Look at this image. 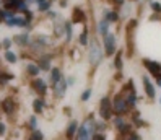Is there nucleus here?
<instances>
[{
    "mask_svg": "<svg viewBox=\"0 0 161 140\" xmlns=\"http://www.w3.org/2000/svg\"><path fill=\"white\" fill-rule=\"evenodd\" d=\"M103 57H104V54H103V51H101V46H99V42L93 37V39H91V44H90V64L93 67L98 65L99 62L103 60Z\"/></svg>",
    "mask_w": 161,
    "mask_h": 140,
    "instance_id": "nucleus-1",
    "label": "nucleus"
},
{
    "mask_svg": "<svg viewBox=\"0 0 161 140\" xmlns=\"http://www.w3.org/2000/svg\"><path fill=\"white\" fill-rule=\"evenodd\" d=\"M112 111L116 112L117 116H122L129 111V104L122 95H116V98L112 101Z\"/></svg>",
    "mask_w": 161,
    "mask_h": 140,
    "instance_id": "nucleus-2",
    "label": "nucleus"
},
{
    "mask_svg": "<svg viewBox=\"0 0 161 140\" xmlns=\"http://www.w3.org/2000/svg\"><path fill=\"white\" fill-rule=\"evenodd\" d=\"M99 114H101V117H103L104 121L111 119V114H112V103L109 101V98H107V96H104V98L101 99V104H99Z\"/></svg>",
    "mask_w": 161,
    "mask_h": 140,
    "instance_id": "nucleus-3",
    "label": "nucleus"
},
{
    "mask_svg": "<svg viewBox=\"0 0 161 140\" xmlns=\"http://www.w3.org/2000/svg\"><path fill=\"white\" fill-rule=\"evenodd\" d=\"M104 52L107 57L114 55V52H116V36L111 33L104 36Z\"/></svg>",
    "mask_w": 161,
    "mask_h": 140,
    "instance_id": "nucleus-4",
    "label": "nucleus"
},
{
    "mask_svg": "<svg viewBox=\"0 0 161 140\" xmlns=\"http://www.w3.org/2000/svg\"><path fill=\"white\" fill-rule=\"evenodd\" d=\"M143 65L146 67V70H148L153 77L161 75V64H160V62L151 60V59H143Z\"/></svg>",
    "mask_w": 161,
    "mask_h": 140,
    "instance_id": "nucleus-5",
    "label": "nucleus"
},
{
    "mask_svg": "<svg viewBox=\"0 0 161 140\" xmlns=\"http://www.w3.org/2000/svg\"><path fill=\"white\" fill-rule=\"evenodd\" d=\"M143 88H145V93H146V96H148L150 99L155 98V95H156V90H155V87H153V83L150 82L148 77H143Z\"/></svg>",
    "mask_w": 161,
    "mask_h": 140,
    "instance_id": "nucleus-6",
    "label": "nucleus"
},
{
    "mask_svg": "<svg viewBox=\"0 0 161 140\" xmlns=\"http://www.w3.org/2000/svg\"><path fill=\"white\" fill-rule=\"evenodd\" d=\"M52 87H54V93H55V96H57V98H62L64 93H65V90H67V80L60 78L55 85H52Z\"/></svg>",
    "mask_w": 161,
    "mask_h": 140,
    "instance_id": "nucleus-7",
    "label": "nucleus"
},
{
    "mask_svg": "<svg viewBox=\"0 0 161 140\" xmlns=\"http://www.w3.org/2000/svg\"><path fill=\"white\" fill-rule=\"evenodd\" d=\"M77 140H91V134L88 132V129L85 127V124H82V125H80Z\"/></svg>",
    "mask_w": 161,
    "mask_h": 140,
    "instance_id": "nucleus-8",
    "label": "nucleus"
},
{
    "mask_svg": "<svg viewBox=\"0 0 161 140\" xmlns=\"http://www.w3.org/2000/svg\"><path fill=\"white\" fill-rule=\"evenodd\" d=\"M104 20L107 23H116V21H119V15L116 12H106L104 13Z\"/></svg>",
    "mask_w": 161,
    "mask_h": 140,
    "instance_id": "nucleus-9",
    "label": "nucleus"
},
{
    "mask_svg": "<svg viewBox=\"0 0 161 140\" xmlns=\"http://www.w3.org/2000/svg\"><path fill=\"white\" fill-rule=\"evenodd\" d=\"M33 87L36 88L39 93H46V90H47V87H46V83L44 80H34L33 82Z\"/></svg>",
    "mask_w": 161,
    "mask_h": 140,
    "instance_id": "nucleus-10",
    "label": "nucleus"
},
{
    "mask_svg": "<svg viewBox=\"0 0 161 140\" xmlns=\"http://www.w3.org/2000/svg\"><path fill=\"white\" fill-rule=\"evenodd\" d=\"M60 78H62L60 70H59V69H54L52 72H50V83H52V85H55V83H57Z\"/></svg>",
    "mask_w": 161,
    "mask_h": 140,
    "instance_id": "nucleus-11",
    "label": "nucleus"
},
{
    "mask_svg": "<svg viewBox=\"0 0 161 140\" xmlns=\"http://www.w3.org/2000/svg\"><path fill=\"white\" fill-rule=\"evenodd\" d=\"M98 29H99V33L103 34V36H106V34H109V23H107L106 20L99 21V26H98Z\"/></svg>",
    "mask_w": 161,
    "mask_h": 140,
    "instance_id": "nucleus-12",
    "label": "nucleus"
},
{
    "mask_svg": "<svg viewBox=\"0 0 161 140\" xmlns=\"http://www.w3.org/2000/svg\"><path fill=\"white\" fill-rule=\"evenodd\" d=\"M77 127H78L77 121L70 122V125H68V129H67V139H72V137L75 135V130H77Z\"/></svg>",
    "mask_w": 161,
    "mask_h": 140,
    "instance_id": "nucleus-13",
    "label": "nucleus"
},
{
    "mask_svg": "<svg viewBox=\"0 0 161 140\" xmlns=\"http://www.w3.org/2000/svg\"><path fill=\"white\" fill-rule=\"evenodd\" d=\"M15 42H17V44H20V46L28 44V42H29L28 34H20V36H17V37H15Z\"/></svg>",
    "mask_w": 161,
    "mask_h": 140,
    "instance_id": "nucleus-14",
    "label": "nucleus"
},
{
    "mask_svg": "<svg viewBox=\"0 0 161 140\" xmlns=\"http://www.w3.org/2000/svg\"><path fill=\"white\" fill-rule=\"evenodd\" d=\"M34 112H37V114H39V112H42V109H44V101H42V99H34Z\"/></svg>",
    "mask_w": 161,
    "mask_h": 140,
    "instance_id": "nucleus-15",
    "label": "nucleus"
},
{
    "mask_svg": "<svg viewBox=\"0 0 161 140\" xmlns=\"http://www.w3.org/2000/svg\"><path fill=\"white\" fill-rule=\"evenodd\" d=\"M114 125H116L117 129H120V130H122L127 124H125V121H124V117H122V116H117L116 119H114Z\"/></svg>",
    "mask_w": 161,
    "mask_h": 140,
    "instance_id": "nucleus-16",
    "label": "nucleus"
},
{
    "mask_svg": "<svg viewBox=\"0 0 161 140\" xmlns=\"http://www.w3.org/2000/svg\"><path fill=\"white\" fill-rule=\"evenodd\" d=\"M50 67V57H42L41 62H39V70H47Z\"/></svg>",
    "mask_w": 161,
    "mask_h": 140,
    "instance_id": "nucleus-17",
    "label": "nucleus"
},
{
    "mask_svg": "<svg viewBox=\"0 0 161 140\" xmlns=\"http://www.w3.org/2000/svg\"><path fill=\"white\" fill-rule=\"evenodd\" d=\"M5 59H7V62H10V64H15V62L18 60L17 54L12 52V51H7V52H5Z\"/></svg>",
    "mask_w": 161,
    "mask_h": 140,
    "instance_id": "nucleus-18",
    "label": "nucleus"
},
{
    "mask_svg": "<svg viewBox=\"0 0 161 140\" xmlns=\"http://www.w3.org/2000/svg\"><path fill=\"white\" fill-rule=\"evenodd\" d=\"M2 106H3V111L8 112V114L13 111V101L12 99H5L3 103H2Z\"/></svg>",
    "mask_w": 161,
    "mask_h": 140,
    "instance_id": "nucleus-19",
    "label": "nucleus"
},
{
    "mask_svg": "<svg viewBox=\"0 0 161 140\" xmlns=\"http://www.w3.org/2000/svg\"><path fill=\"white\" fill-rule=\"evenodd\" d=\"M75 17H73V23H78V21H83L85 20V13L82 12V10H75V13H73Z\"/></svg>",
    "mask_w": 161,
    "mask_h": 140,
    "instance_id": "nucleus-20",
    "label": "nucleus"
},
{
    "mask_svg": "<svg viewBox=\"0 0 161 140\" xmlns=\"http://www.w3.org/2000/svg\"><path fill=\"white\" fill-rule=\"evenodd\" d=\"M114 67H116L117 70L122 69V52H119L116 55V60H114Z\"/></svg>",
    "mask_w": 161,
    "mask_h": 140,
    "instance_id": "nucleus-21",
    "label": "nucleus"
},
{
    "mask_svg": "<svg viewBox=\"0 0 161 140\" xmlns=\"http://www.w3.org/2000/svg\"><path fill=\"white\" fill-rule=\"evenodd\" d=\"M28 73L29 75H37V73H39V67L34 65V64H29V65H28Z\"/></svg>",
    "mask_w": 161,
    "mask_h": 140,
    "instance_id": "nucleus-22",
    "label": "nucleus"
},
{
    "mask_svg": "<svg viewBox=\"0 0 161 140\" xmlns=\"http://www.w3.org/2000/svg\"><path fill=\"white\" fill-rule=\"evenodd\" d=\"M65 34H67V41L72 39V23H65Z\"/></svg>",
    "mask_w": 161,
    "mask_h": 140,
    "instance_id": "nucleus-23",
    "label": "nucleus"
},
{
    "mask_svg": "<svg viewBox=\"0 0 161 140\" xmlns=\"http://www.w3.org/2000/svg\"><path fill=\"white\" fill-rule=\"evenodd\" d=\"M86 42H88V31L85 29V31L82 33V36H80V44H82V46H85Z\"/></svg>",
    "mask_w": 161,
    "mask_h": 140,
    "instance_id": "nucleus-24",
    "label": "nucleus"
},
{
    "mask_svg": "<svg viewBox=\"0 0 161 140\" xmlns=\"http://www.w3.org/2000/svg\"><path fill=\"white\" fill-rule=\"evenodd\" d=\"M42 139H44V135H42V132H39V130H34L33 135H31V140H42Z\"/></svg>",
    "mask_w": 161,
    "mask_h": 140,
    "instance_id": "nucleus-25",
    "label": "nucleus"
},
{
    "mask_svg": "<svg viewBox=\"0 0 161 140\" xmlns=\"http://www.w3.org/2000/svg\"><path fill=\"white\" fill-rule=\"evenodd\" d=\"M49 7H50V2H49V0H46V2L39 3V10H41V12H46V10H49Z\"/></svg>",
    "mask_w": 161,
    "mask_h": 140,
    "instance_id": "nucleus-26",
    "label": "nucleus"
},
{
    "mask_svg": "<svg viewBox=\"0 0 161 140\" xmlns=\"http://www.w3.org/2000/svg\"><path fill=\"white\" fill-rule=\"evenodd\" d=\"M151 8H153V12L160 13L161 12V3H158V2H151Z\"/></svg>",
    "mask_w": 161,
    "mask_h": 140,
    "instance_id": "nucleus-27",
    "label": "nucleus"
},
{
    "mask_svg": "<svg viewBox=\"0 0 161 140\" xmlns=\"http://www.w3.org/2000/svg\"><path fill=\"white\" fill-rule=\"evenodd\" d=\"M90 96H91V90H85V91H83V95H82V99H83V101H88Z\"/></svg>",
    "mask_w": 161,
    "mask_h": 140,
    "instance_id": "nucleus-28",
    "label": "nucleus"
},
{
    "mask_svg": "<svg viewBox=\"0 0 161 140\" xmlns=\"http://www.w3.org/2000/svg\"><path fill=\"white\" fill-rule=\"evenodd\" d=\"M91 140H106V139H104L103 134H95V135L91 137Z\"/></svg>",
    "mask_w": 161,
    "mask_h": 140,
    "instance_id": "nucleus-29",
    "label": "nucleus"
},
{
    "mask_svg": "<svg viewBox=\"0 0 161 140\" xmlns=\"http://www.w3.org/2000/svg\"><path fill=\"white\" fill-rule=\"evenodd\" d=\"M36 124H37V121H36V117H29V125H31V127H36Z\"/></svg>",
    "mask_w": 161,
    "mask_h": 140,
    "instance_id": "nucleus-30",
    "label": "nucleus"
},
{
    "mask_svg": "<svg viewBox=\"0 0 161 140\" xmlns=\"http://www.w3.org/2000/svg\"><path fill=\"white\" fill-rule=\"evenodd\" d=\"M25 20H26V21H31V20H33V13H31V12H26V13H25Z\"/></svg>",
    "mask_w": 161,
    "mask_h": 140,
    "instance_id": "nucleus-31",
    "label": "nucleus"
},
{
    "mask_svg": "<svg viewBox=\"0 0 161 140\" xmlns=\"http://www.w3.org/2000/svg\"><path fill=\"white\" fill-rule=\"evenodd\" d=\"M10 46H12V41H10V39H3V47L5 49H8Z\"/></svg>",
    "mask_w": 161,
    "mask_h": 140,
    "instance_id": "nucleus-32",
    "label": "nucleus"
},
{
    "mask_svg": "<svg viewBox=\"0 0 161 140\" xmlns=\"http://www.w3.org/2000/svg\"><path fill=\"white\" fill-rule=\"evenodd\" d=\"M129 140H140V137H138V134H130V137H129Z\"/></svg>",
    "mask_w": 161,
    "mask_h": 140,
    "instance_id": "nucleus-33",
    "label": "nucleus"
},
{
    "mask_svg": "<svg viewBox=\"0 0 161 140\" xmlns=\"http://www.w3.org/2000/svg\"><path fill=\"white\" fill-rule=\"evenodd\" d=\"M3 134H5V125L0 122V135H3Z\"/></svg>",
    "mask_w": 161,
    "mask_h": 140,
    "instance_id": "nucleus-34",
    "label": "nucleus"
},
{
    "mask_svg": "<svg viewBox=\"0 0 161 140\" xmlns=\"http://www.w3.org/2000/svg\"><path fill=\"white\" fill-rule=\"evenodd\" d=\"M155 80H156V85H158V87H161V75L155 77Z\"/></svg>",
    "mask_w": 161,
    "mask_h": 140,
    "instance_id": "nucleus-35",
    "label": "nucleus"
},
{
    "mask_svg": "<svg viewBox=\"0 0 161 140\" xmlns=\"http://www.w3.org/2000/svg\"><path fill=\"white\" fill-rule=\"evenodd\" d=\"M116 5H124V0H116Z\"/></svg>",
    "mask_w": 161,
    "mask_h": 140,
    "instance_id": "nucleus-36",
    "label": "nucleus"
},
{
    "mask_svg": "<svg viewBox=\"0 0 161 140\" xmlns=\"http://www.w3.org/2000/svg\"><path fill=\"white\" fill-rule=\"evenodd\" d=\"M37 3H42V2H46V0H36Z\"/></svg>",
    "mask_w": 161,
    "mask_h": 140,
    "instance_id": "nucleus-37",
    "label": "nucleus"
},
{
    "mask_svg": "<svg viewBox=\"0 0 161 140\" xmlns=\"http://www.w3.org/2000/svg\"><path fill=\"white\" fill-rule=\"evenodd\" d=\"M160 103H161V98H160Z\"/></svg>",
    "mask_w": 161,
    "mask_h": 140,
    "instance_id": "nucleus-38",
    "label": "nucleus"
}]
</instances>
